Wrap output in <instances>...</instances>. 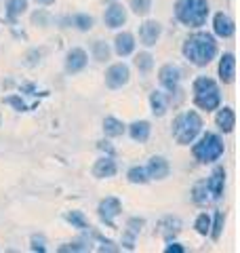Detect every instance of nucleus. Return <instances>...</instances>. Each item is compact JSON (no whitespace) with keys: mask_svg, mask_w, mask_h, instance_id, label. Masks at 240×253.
I'll use <instances>...</instances> for the list:
<instances>
[{"mask_svg":"<svg viewBox=\"0 0 240 253\" xmlns=\"http://www.w3.org/2000/svg\"><path fill=\"white\" fill-rule=\"evenodd\" d=\"M181 51H183V57L190 63L202 68V66H209L215 59V55H217V41L209 32H196V34L188 36Z\"/></svg>","mask_w":240,"mask_h":253,"instance_id":"f257e3e1","label":"nucleus"},{"mask_svg":"<svg viewBox=\"0 0 240 253\" xmlns=\"http://www.w3.org/2000/svg\"><path fill=\"white\" fill-rule=\"evenodd\" d=\"M175 17L188 28H200L209 17V0H177Z\"/></svg>","mask_w":240,"mask_h":253,"instance_id":"f03ea898","label":"nucleus"},{"mask_svg":"<svg viewBox=\"0 0 240 253\" xmlns=\"http://www.w3.org/2000/svg\"><path fill=\"white\" fill-rule=\"evenodd\" d=\"M200 131H202V118L194 110H188L181 116H177V121L173 123V137L179 146H190L194 141Z\"/></svg>","mask_w":240,"mask_h":253,"instance_id":"7ed1b4c3","label":"nucleus"},{"mask_svg":"<svg viewBox=\"0 0 240 253\" xmlns=\"http://www.w3.org/2000/svg\"><path fill=\"white\" fill-rule=\"evenodd\" d=\"M194 104L200 110H217L221 104V91L219 84L209 76H198L194 81Z\"/></svg>","mask_w":240,"mask_h":253,"instance_id":"20e7f679","label":"nucleus"},{"mask_svg":"<svg viewBox=\"0 0 240 253\" xmlns=\"http://www.w3.org/2000/svg\"><path fill=\"white\" fill-rule=\"evenodd\" d=\"M192 152H194L198 163H204V165L215 163V161H219L223 154V139L217 133H204V135L198 139V144H194Z\"/></svg>","mask_w":240,"mask_h":253,"instance_id":"39448f33","label":"nucleus"},{"mask_svg":"<svg viewBox=\"0 0 240 253\" xmlns=\"http://www.w3.org/2000/svg\"><path fill=\"white\" fill-rule=\"evenodd\" d=\"M129 78H131V70L126 63H112L106 70V86L112 91L122 89V86L129 83Z\"/></svg>","mask_w":240,"mask_h":253,"instance_id":"423d86ee","label":"nucleus"},{"mask_svg":"<svg viewBox=\"0 0 240 253\" xmlns=\"http://www.w3.org/2000/svg\"><path fill=\"white\" fill-rule=\"evenodd\" d=\"M97 211H99L101 221H106L110 228H114V219L120 215V211H122V205H120V201L116 199V196H108V199H103L99 203Z\"/></svg>","mask_w":240,"mask_h":253,"instance_id":"0eeeda50","label":"nucleus"},{"mask_svg":"<svg viewBox=\"0 0 240 253\" xmlns=\"http://www.w3.org/2000/svg\"><path fill=\"white\" fill-rule=\"evenodd\" d=\"M158 81L166 91H171V93L177 91L179 81H181V70L175 66V63H164L158 72Z\"/></svg>","mask_w":240,"mask_h":253,"instance_id":"6e6552de","label":"nucleus"},{"mask_svg":"<svg viewBox=\"0 0 240 253\" xmlns=\"http://www.w3.org/2000/svg\"><path fill=\"white\" fill-rule=\"evenodd\" d=\"M160 34H162V26L154 19H148L139 26V42L143 46H154L160 41Z\"/></svg>","mask_w":240,"mask_h":253,"instance_id":"1a4fd4ad","label":"nucleus"},{"mask_svg":"<svg viewBox=\"0 0 240 253\" xmlns=\"http://www.w3.org/2000/svg\"><path fill=\"white\" fill-rule=\"evenodd\" d=\"M103 21H106V26L112 28V30H116V28H122L124 23H126V9L120 2H112L106 13H103Z\"/></svg>","mask_w":240,"mask_h":253,"instance_id":"9d476101","label":"nucleus"},{"mask_svg":"<svg viewBox=\"0 0 240 253\" xmlns=\"http://www.w3.org/2000/svg\"><path fill=\"white\" fill-rule=\"evenodd\" d=\"M86 63H89V55H86L84 49H70L68 51V57H66V70L70 74H78L82 72L86 68Z\"/></svg>","mask_w":240,"mask_h":253,"instance_id":"9b49d317","label":"nucleus"},{"mask_svg":"<svg viewBox=\"0 0 240 253\" xmlns=\"http://www.w3.org/2000/svg\"><path fill=\"white\" fill-rule=\"evenodd\" d=\"M206 184V190H209V194H211V199H221L223 196V188H226V169L223 167H217L213 173H211V177L204 181Z\"/></svg>","mask_w":240,"mask_h":253,"instance_id":"f8f14e48","label":"nucleus"},{"mask_svg":"<svg viewBox=\"0 0 240 253\" xmlns=\"http://www.w3.org/2000/svg\"><path fill=\"white\" fill-rule=\"evenodd\" d=\"M146 171L150 179H164V177H169L171 167L164 156H152L150 163L146 165Z\"/></svg>","mask_w":240,"mask_h":253,"instance_id":"ddd939ff","label":"nucleus"},{"mask_svg":"<svg viewBox=\"0 0 240 253\" xmlns=\"http://www.w3.org/2000/svg\"><path fill=\"white\" fill-rule=\"evenodd\" d=\"M219 78L221 83H234L236 78V57L234 53H223L219 59Z\"/></svg>","mask_w":240,"mask_h":253,"instance_id":"4468645a","label":"nucleus"},{"mask_svg":"<svg viewBox=\"0 0 240 253\" xmlns=\"http://www.w3.org/2000/svg\"><path fill=\"white\" fill-rule=\"evenodd\" d=\"M213 32L219 38H230L234 36V21H232L230 15L226 13H217L213 17Z\"/></svg>","mask_w":240,"mask_h":253,"instance_id":"2eb2a0df","label":"nucleus"},{"mask_svg":"<svg viewBox=\"0 0 240 253\" xmlns=\"http://www.w3.org/2000/svg\"><path fill=\"white\" fill-rule=\"evenodd\" d=\"M114 51L118 57H129V55L135 51V36L131 32H120V34L114 38Z\"/></svg>","mask_w":240,"mask_h":253,"instance_id":"dca6fc26","label":"nucleus"},{"mask_svg":"<svg viewBox=\"0 0 240 253\" xmlns=\"http://www.w3.org/2000/svg\"><path fill=\"white\" fill-rule=\"evenodd\" d=\"M215 125L219 126V131L232 133V131H234V126H236V114H234V110H232L230 106L221 108L219 112H217V116H215Z\"/></svg>","mask_w":240,"mask_h":253,"instance_id":"f3484780","label":"nucleus"},{"mask_svg":"<svg viewBox=\"0 0 240 253\" xmlns=\"http://www.w3.org/2000/svg\"><path fill=\"white\" fill-rule=\"evenodd\" d=\"M116 171H118L116 163L112 161L110 156H103V158H99V161L95 163L93 175H95V177H99V179H106V177H114V175H116Z\"/></svg>","mask_w":240,"mask_h":253,"instance_id":"a211bd4d","label":"nucleus"},{"mask_svg":"<svg viewBox=\"0 0 240 253\" xmlns=\"http://www.w3.org/2000/svg\"><path fill=\"white\" fill-rule=\"evenodd\" d=\"M150 131H152V126H150L148 121H135V123L129 126V135H131V139L139 141V144H143V141H148V139H150Z\"/></svg>","mask_w":240,"mask_h":253,"instance_id":"6ab92c4d","label":"nucleus"},{"mask_svg":"<svg viewBox=\"0 0 240 253\" xmlns=\"http://www.w3.org/2000/svg\"><path fill=\"white\" fill-rule=\"evenodd\" d=\"M124 123L118 121L114 116H106L103 118V133H106V137H120L124 133Z\"/></svg>","mask_w":240,"mask_h":253,"instance_id":"aec40b11","label":"nucleus"},{"mask_svg":"<svg viewBox=\"0 0 240 253\" xmlns=\"http://www.w3.org/2000/svg\"><path fill=\"white\" fill-rule=\"evenodd\" d=\"M150 106H152V112H154V116H164L166 110H169V101H166L164 93L154 91L150 95Z\"/></svg>","mask_w":240,"mask_h":253,"instance_id":"412c9836","label":"nucleus"},{"mask_svg":"<svg viewBox=\"0 0 240 253\" xmlns=\"http://www.w3.org/2000/svg\"><path fill=\"white\" fill-rule=\"evenodd\" d=\"M4 9H6V17L11 21H15L28 11V0H6Z\"/></svg>","mask_w":240,"mask_h":253,"instance_id":"4be33fe9","label":"nucleus"},{"mask_svg":"<svg viewBox=\"0 0 240 253\" xmlns=\"http://www.w3.org/2000/svg\"><path fill=\"white\" fill-rule=\"evenodd\" d=\"M141 226H143V219H137V217H133V219H129V224H126V236H124V241H122V245L126 249H133L135 247V236L139 234V230H141Z\"/></svg>","mask_w":240,"mask_h":253,"instance_id":"5701e85b","label":"nucleus"},{"mask_svg":"<svg viewBox=\"0 0 240 253\" xmlns=\"http://www.w3.org/2000/svg\"><path fill=\"white\" fill-rule=\"evenodd\" d=\"M135 66L141 74H148L152 68H154V57H152L150 53H139L137 57H135Z\"/></svg>","mask_w":240,"mask_h":253,"instance_id":"b1692460","label":"nucleus"},{"mask_svg":"<svg viewBox=\"0 0 240 253\" xmlns=\"http://www.w3.org/2000/svg\"><path fill=\"white\" fill-rule=\"evenodd\" d=\"M126 177H129L131 184H148L150 181L146 167H131L129 173H126Z\"/></svg>","mask_w":240,"mask_h":253,"instance_id":"393cba45","label":"nucleus"},{"mask_svg":"<svg viewBox=\"0 0 240 253\" xmlns=\"http://www.w3.org/2000/svg\"><path fill=\"white\" fill-rule=\"evenodd\" d=\"M72 23H74V28L76 30H80V32H89L91 28H93V17L91 15H84V13H78V15H74L72 17Z\"/></svg>","mask_w":240,"mask_h":253,"instance_id":"a878e982","label":"nucleus"},{"mask_svg":"<svg viewBox=\"0 0 240 253\" xmlns=\"http://www.w3.org/2000/svg\"><path fill=\"white\" fill-rule=\"evenodd\" d=\"M223 224H226V215H223L221 211H217V213H215V219L211 221V230H209V234L213 236L215 241H219L221 230H223Z\"/></svg>","mask_w":240,"mask_h":253,"instance_id":"bb28decb","label":"nucleus"},{"mask_svg":"<svg viewBox=\"0 0 240 253\" xmlns=\"http://www.w3.org/2000/svg\"><path fill=\"white\" fill-rule=\"evenodd\" d=\"M192 199H194V203H198V205H204L209 201V190H206L204 181H200V184L194 186V190H192Z\"/></svg>","mask_w":240,"mask_h":253,"instance_id":"cd10ccee","label":"nucleus"},{"mask_svg":"<svg viewBox=\"0 0 240 253\" xmlns=\"http://www.w3.org/2000/svg\"><path fill=\"white\" fill-rule=\"evenodd\" d=\"M66 219H68L74 228H78V230H86V228H89V221L84 219V215H82L80 211H70L68 215H66Z\"/></svg>","mask_w":240,"mask_h":253,"instance_id":"c85d7f7f","label":"nucleus"},{"mask_svg":"<svg viewBox=\"0 0 240 253\" xmlns=\"http://www.w3.org/2000/svg\"><path fill=\"white\" fill-rule=\"evenodd\" d=\"M194 228H196L198 234L206 236V234H209V230H211V217L206 215V213H200V215L196 217V221H194Z\"/></svg>","mask_w":240,"mask_h":253,"instance_id":"c756f323","label":"nucleus"},{"mask_svg":"<svg viewBox=\"0 0 240 253\" xmlns=\"http://www.w3.org/2000/svg\"><path fill=\"white\" fill-rule=\"evenodd\" d=\"M93 57L97 61H106L110 57V46L106 42H101V41L93 42Z\"/></svg>","mask_w":240,"mask_h":253,"instance_id":"7c9ffc66","label":"nucleus"},{"mask_svg":"<svg viewBox=\"0 0 240 253\" xmlns=\"http://www.w3.org/2000/svg\"><path fill=\"white\" fill-rule=\"evenodd\" d=\"M131 9L135 15H148L152 11V0H131Z\"/></svg>","mask_w":240,"mask_h":253,"instance_id":"2f4dec72","label":"nucleus"},{"mask_svg":"<svg viewBox=\"0 0 240 253\" xmlns=\"http://www.w3.org/2000/svg\"><path fill=\"white\" fill-rule=\"evenodd\" d=\"M32 251H40V253L46 251V247H44V236L42 234H34V236H32Z\"/></svg>","mask_w":240,"mask_h":253,"instance_id":"473e14b6","label":"nucleus"},{"mask_svg":"<svg viewBox=\"0 0 240 253\" xmlns=\"http://www.w3.org/2000/svg\"><path fill=\"white\" fill-rule=\"evenodd\" d=\"M164 251H166V253H183L186 249H183L179 243H171V245H166V249H164Z\"/></svg>","mask_w":240,"mask_h":253,"instance_id":"72a5a7b5","label":"nucleus"},{"mask_svg":"<svg viewBox=\"0 0 240 253\" xmlns=\"http://www.w3.org/2000/svg\"><path fill=\"white\" fill-rule=\"evenodd\" d=\"M36 2H38V4H42V6H51L55 0H36Z\"/></svg>","mask_w":240,"mask_h":253,"instance_id":"f704fd0d","label":"nucleus"}]
</instances>
